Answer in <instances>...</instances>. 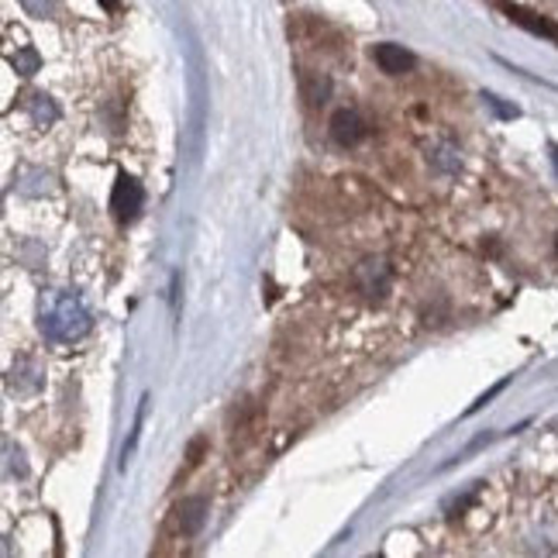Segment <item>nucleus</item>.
<instances>
[{
  "label": "nucleus",
  "instance_id": "10",
  "mask_svg": "<svg viewBox=\"0 0 558 558\" xmlns=\"http://www.w3.org/2000/svg\"><path fill=\"white\" fill-rule=\"evenodd\" d=\"M551 159H555V169H558V148H551Z\"/></svg>",
  "mask_w": 558,
  "mask_h": 558
},
{
  "label": "nucleus",
  "instance_id": "9",
  "mask_svg": "<svg viewBox=\"0 0 558 558\" xmlns=\"http://www.w3.org/2000/svg\"><path fill=\"white\" fill-rule=\"evenodd\" d=\"M104 8H107V11H114L118 4H114V0H104Z\"/></svg>",
  "mask_w": 558,
  "mask_h": 558
},
{
  "label": "nucleus",
  "instance_id": "2",
  "mask_svg": "<svg viewBox=\"0 0 558 558\" xmlns=\"http://www.w3.org/2000/svg\"><path fill=\"white\" fill-rule=\"evenodd\" d=\"M142 204H145L142 186H138L132 177H118L114 193H111V210H114V218H118L121 225L135 221V218H138V210H142Z\"/></svg>",
  "mask_w": 558,
  "mask_h": 558
},
{
  "label": "nucleus",
  "instance_id": "4",
  "mask_svg": "<svg viewBox=\"0 0 558 558\" xmlns=\"http://www.w3.org/2000/svg\"><path fill=\"white\" fill-rule=\"evenodd\" d=\"M373 59L379 62V70L383 73H390V76H400L407 70H414V52H407L403 46H393V41H386V46H376L373 49Z\"/></svg>",
  "mask_w": 558,
  "mask_h": 558
},
{
  "label": "nucleus",
  "instance_id": "5",
  "mask_svg": "<svg viewBox=\"0 0 558 558\" xmlns=\"http://www.w3.org/2000/svg\"><path fill=\"white\" fill-rule=\"evenodd\" d=\"M204 510H207V500L204 497H190V500H183L180 504V531L183 534H197L201 531V524H204Z\"/></svg>",
  "mask_w": 558,
  "mask_h": 558
},
{
  "label": "nucleus",
  "instance_id": "8",
  "mask_svg": "<svg viewBox=\"0 0 558 558\" xmlns=\"http://www.w3.org/2000/svg\"><path fill=\"white\" fill-rule=\"evenodd\" d=\"M204 452H207V438H204V435H201V438H193V441H190V452H186L190 465H201Z\"/></svg>",
  "mask_w": 558,
  "mask_h": 558
},
{
  "label": "nucleus",
  "instance_id": "3",
  "mask_svg": "<svg viewBox=\"0 0 558 558\" xmlns=\"http://www.w3.org/2000/svg\"><path fill=\"white\" fill-rule=\"evenodd\" d=\"M369 135V124L362 121V114L359 111H338L335 118H331V138L338 142V145H359L362 138Z\"/></svg>",
  "mask_w": 558,
  "mask_h": 558
},
{
  "label": "nucleus",
  "instance_id": "7",
  "mask_svg": "<svg viewBox=\"0 0 558 558\" xmlns=\"http://www.w3.org/2000/svg\"><path fill=\"white\" fill-rule=\"evenodd\" d=\"M331 94V83L325 76H304V97L307 104H325Z\"/></svg>",
  "mask_w": 558,
  "mask_h": 558
},
{
  "label": "nucleus",
  "instance_id": "11",
  "mask_svg": "<svg viewBox=\"0 0 558 558\" xmlns=\"http://www.w3.org/2000/svg\"><path fill=\"white\" fill-rule=\"evenodd\" d=\"M555 248H558V239H555Z\"/></svg>",
  "mask_w": 558,
  "mask_h": 558
},
{
  "label": "nucleus",
  "instance_id": "6",
  "mask_svg": "<svg viewBox=\"0 0 558 558\" xmlns=\"http://www.w3.org/2000/svg\"><path fill=\"white\" fill-rule=\"evenodd\" d=\"M359 272H366V276H369V283L362 287L369 296H383L386 287H390V269H386V263H362Z\"/></svg>",
  "mask_w": 558,
  "mask_h": 558
},
{
  "label": "nucleus",
  "instance_id": "1",
  "mask_svg": "<svg viewBox=\"0 0 558 558\" xmlns=\"http://www.w3.org/2000/svg\"><path fill=\"white\" fill-rule=\"evenodd\" d=\"M41 331L52 341H80L90 331V314L73 293H46L41 296Z\"/></svg>",
  "mask_w": 558,
  "mask_h": 558
}]
</instances>
